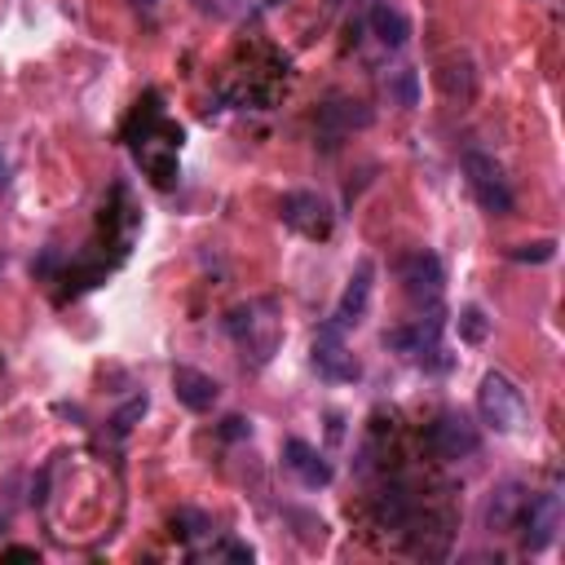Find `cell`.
Listing matches in <instances>:
<instances>
[{"instance_id": "7c38bea8", "label": "cell", "mask_w": 565, "mask_h": 565, "mask_svg": "<svg viewBox=\"0 0 565 565\" xmlns=\"http://www.w3.org/2000/svg\"><path fill=\"white\" fill-rule=\"evenodd\" d=\"M521 508H526V491L517 482L495 486L491 499H486V530H513L517 517H521Z\"/></svg>"}, {"instance_id": "7a4b0ae2", "label": "cell", "mask_w": 565, "mask_h": 565, "mask_svg": "<svg viewBox=\"0 0 565 565\" xmlns=\"http://www.w3.org/2000/svg\"><path fill=\"white\" fill-rule=\"evenodd\" d=\"M478 411L495 433H521L530 424V402L526 393L504 376V372H486L478 385Z\"/></svg>"}, {"instance_id": "4fadbf2b", "label": "cell", "mask_w": 565, "mask_h": 565, "mask_svg": "<svg viewBox=\"0 0 565 565\" xmlns=\"http://www.w3.org/2000/svg\"><path fill=\"white\" fill-rule=\"evenodd\" d=\"M367 23H372V36H376L385 49H402V45L411 40V23H407V14H402V10H393L389 0H380V5H372Z\"/></svg>"}, {"instance_id": "cb8c5ba5", "label": "cell", "mask_w": 565, "mask_h": 565, "mask_svg": "<svg viewBox=\"0 0 565 565\" xmlns=\"http://www.w3.org/2000/svg\"><path fill=\"white\" fill-rule=\"evenodd\" d=\"M14 177H10V160H5V151H0V190H5Z\"/></svg>"}, {"instance_id": "52a82bcc", "label": "cell", "mask_w": 565, "mask_h": 565, "mask_svg": "<svg viewBox=\"0 0 565 565\" xmlns=\"http://www.w3.org/2000/svg\"><path fill=\"white\" fill-rule=\"evenodd\" d=\"M517 526H521V543H526V552H543V548H552L556 530H561V495H556V491L534 495V499L526 495V508H521Z\"/></svg>"}, {"instance_id": "5b68a950", "label": "cell", "mask_w": 565, "mask_h": 565, "mask_svg": "<svg viewBox=\"0 0 565 565\" xmlns=\"http://www.w3.org/2000/svg\"><path fill=\"white\" fill-rule=\"evenodd\" d=\"M428 446L437 460H469V456H478L482 433L464 411H446L428 424Z\"/></svg>"}, {"instance_id": "8992f818", "label": "cell", "mask_w": 565, "mask_h": 565, "mask_svg": "<svg viewBox=\"0 0 565 565\" xmlns=\"http://www.w3.org/2000/svg\"><path fill=\"white\" fill-rule=\"evenodd\" d=\"M314 367H318V376H327V380H336V385H350V380L363 376L358 358H354L350 345H345V331H336L331 322H322L318 336H314Z\"/></svg>"}, {"instance_id": "277c9868", "label": "cell", "mask_w": 565, "mask_h": 565, "mask_svg": "<svg viewBox=\"0 0 565 565\" xmlns=\"http://www.w3.org/2000/svg\"><path fill=\"white\" fill-rule=\"evenodd\" d=\"M279 216H283L287 231H296L305 239H331V231H336L331 203L314 190H287L283 203H279Z\"/></svg>"}, {"instance_id": "44dd1931", "label": "cell", "mask_w": 565, "mask_h": 565, "mask_svg": "<svg viewBox=\"0 0 565 565\" xmlns=\"http://www.w3.org/2000/svg\"><path fill=\"white\" fill-rule=\"evenodd\" d=\"M221 437H231V442H239V437H252V420H244V415H231L221 424Z\"/></svg>"}, {"instance_id": "9c48e42d", "label": "cell", "mask_w": 565, "mask_h": 565, "mask_svg": "<svg viewBox=\"0 0 565 565\" xmlns=\"http://www.w3.org/2000/svg\"><path fill=\"white\" fill-rule=\"evenodd\" d=\"M372 287H376V261H358L354 266V274H350V283H345V292H341V305H336V314L327 318L336 331H350V327H358L363 322V314H367V305H372Z\"/></svg>"}, {"instance_id": "3957f363", "label": "cell", "mask_w": 565, "mask_h": 565, "mask_svg": "<svg viewBox=\"0 0 565 565\" xmlns=\"http://www.w3.org/2000/svg\"><path fill=\"white\" fill-rule=\"evenodd\" d=\"M464 181H469V190H473V199H478L482 212H491V216H508L513 212L517 199H513V186H508L504 168L495 164V155L469 151L464 155Z\"/></svg>"}, {"instance_id": "5bb4252c", "label": "cell", "mask_w": 565, "mask_h": 565, "mask_svg": "<svg viewBox=\"0 0 565 565\" xmlns=\"http://www.w3.org/2000/svg\"><path fill=\"white\" fill-rule=\"evenodd\" d=\"M322 125H336V138L350 133L354 125H372V110H363V102H327L322 106Z\"/></svg>"}, {"instance_id": "9a60e30c", "label": "cell", "mask_w": 565, "mask_h": 565, "mask_svg": "<svg viewBox=\"0 0 565 565\" xmlns=\"http://www.w3.org/2000/svg\"><path fill=\"white\" fill-rule=\"evenodd\" d=\"M411 513H415V504H411V495H407L402 486H393V491H385V495L376 499V521H380V526H407Z\"/></svg>"}, {"instance_id": "d6986e66", "label": "cell", "mask_w": 565, "mask_h": 565, "mask_svg": "<svg viewBox=\"0 0 565 565\" xmlns=\"http://www.w3.org/2000/svg\"><path fill=\"white\" fill-rule=\"evenodd\" d=\"M146 407H151V398H146V393H133V398H129V402L116 411V420H110V424H116V433H129V428H133V424L146 415Z\"/></svg>"}, {"instance_id": "7402d4cb", "label": "cell", "mask_w": 565, "mask_h": 565, "mask_svg": "<svg viewBox=\"0 0 565 565\" xmlns=\"http://www.w3.org/2000/svg\"><path fill=\"white\" fill-rule=\"evenodd\" d=\"M32 270H36V274H40V279H49V274H54V270H58V252H54V248H49V252H45V257H40V261H36V266H32Z\"/></svg>"}, {"instance_id": "8fae6325", "label": "cell", "mask_w": 565, "mask_h": 565, "mask_svg": "<svg viewBox=\"0 0 565 565\" xmlns=\"http://www.w3.org/2000/svg\"><path fill=\"white\" fill-rule=\"evenodd\" d=\"M173 393H177V402L186 407V411H212L216 407V398H221V385L212 380V376H203V372H195V367H173Z\"/></svg>"}, {"instance_id": "2e32d148", "label": "cell", "mask_w": 565, "mask_h": 565, "mask_svg": "<svg viewBox=\"0 0 565 565\" xmlns=\"http://www.w3.org/2000/svg\"><path fill=\"white\" fill-rule=\"evenodd\" d=\"M389 97H393L402 110H411V106L420 102V75H415V71H393V75H389Z\"/></svg>"}, {"instance_id": "603a6c76", "label": "cell", "mask_w": 565, "mask_h": 565, "mask_svg": "<svg viewBox=\"0 0 565 565\" xmlns=\"http://www.w3.org/2000/svg\"><path fill=\"white\" fill-rule=\"evenodd\" d=\"M5 561H40L36 548H5Z\"/></svg>"}, {"instance_id": "ffe728a7", "label": "cell", "mask_w": 565, "mask_h": 565, "mask_svg": "<svg viewBox=\"0 0 565 565\" xmlns=\"http://www.w3.org/2000/svg\"><path fill=\"white\" fill-rule=\"evenodd\" d=\"M173 530H177L181 539H195V534L208 530V517H203V513H177V517H173Z\"/></svg>"}, {"instance_id": "30bf717a", "label": "cell", "mask_w": 565, "mask_h": 565, "mask_svg": "<svg viewBox=\"0 0 565 565\" xmlns=\"http://www.w3.org/2000/svg\"><path fill=\"white\" fill-rule=\"evenodd\" d=\"M283 464H287V469L301 478V486H309V491L331 486V464L318 456L309 442H301V437H292V442L283 446Z\"/></svg>"}, {"instance_id": "d4e9b609", "label": "cell", "mask_w": 565, "mask_h": 565, "mask_svg": "<svg viewBox=\"0 0 565 565\" xmlns=\"http://www.w3.org/2000/svg\"><path fill=\"white\" fill-rule=\"evenodd\" d=\"M133 5H138L142 14H155V5H160V0H133Z\"/></svg>"}, {"instance_id": "ac0fdd59", "label": "cell", "mask_w": 565, "mask_h": 565, "mask_svg": "<svg viewBox=\"0 0 565 565\" xmlns=\"http://www.w3.org/2000/svg\"><path fill=\"white\" fill-rule=\"evenodd\" d=\"M460 336H464L469 345H482L486 336H491V318H486L478 305H469V309L460 314Z\"/></svg>"}, {"instance_id": "e0dca14e", "label": "cell", "mask_w": 565, "mask_h": 565, "mask_svg": "<svg viewBox=\"0 0 565 565\" xmlns=\"http://www.w3.org/2000/svg\"><path fill=\"white\" fill-rule=\"evenodd\" d=\"M508 257H513V261H521V266H548V261L556 257V244H552V239L517 244V248H508Z\"/></svg>"}, {"instance_id": "484cf974", "label": "cell", "mask_w": 565, "mask_h": 565, "mask_svg": "<svg viewBox=\"0 0 565 565\" xmlns=\"http://www.w3.org/2000/svg\"><path fill=\"white\" fill-rule=\"evenodd\" d=\"M266 5H283V0H266Z\"/></svg>"}, {"instance_id": "ba28073f", "label": "cell", "mask_w": 565, "mask_h": 565, "mask_svg": "<svg viewBox=\"0 0 565 565\" xmlns=\"http://www.w3.org/2000/svg\"><path fill=\"white\" fill-rule=\"evenodd\" d=\"M398 279H402V287H407L411 301H428V305H437L442 283H446L442 261H437V252H428V248L407 252V257L398 261Z\"/></svg>"}, {"instance_id": "6da1fadb", "label": "cell", "mask_w": 565, "mask_h": 565, "mask_svg": "<svg viewBox=\"0 0 565 565\" xmlns=\"http://www.w3.org/2000/svg\"><path fill=\"white\" fill-rule=\"evenodd\" d=\"M221 327L244 350V363L248 367H266L279 354V345H283V318H279V305L270 296L235 305L231 314H225Z\"/></svg>"}]
</instances>
